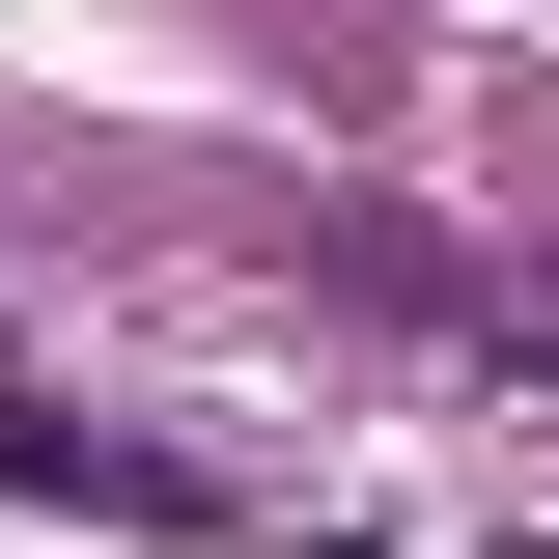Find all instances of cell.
I'll return each instance as SVG.
<instances>
[{
  "label": "cell",
  "mask_w": 559,
  "mask_h": 559,
  "mask_svg": "<svg viewBox=\"0 0 559 559\" xmlns=\"http://www.w3.org/2000/svg\"><path fill=\"white\" fill-rule=\"evenodd\" d=\"M0 503H84V532H197V476H168V448H84V419H28V392H0Z\"/></svg>",
  "instance_id": "cell-1"
}]
</instances>
